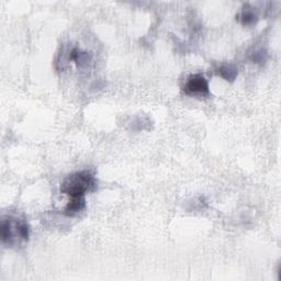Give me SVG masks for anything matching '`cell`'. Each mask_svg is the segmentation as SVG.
I'll list each match as a JSON object with an SVG mask.
<instances>
[{"mask_svg": "<svg viewBox=\"0 0 281 281\" xmlns=\"http://www.w3.org/2000/svg\"><path fill=\"white\" fill-rule=\"evenodd\" d=\"M97 188L95 176L88 170L73 172L66 177L61 185V192L72 197H85Z\"/></svg>", "mask_w": 281, "mask_h": 281, "instance_id": "obj_1", "label": "cell"}, {"mask_svg": "<svg viewBox=\"0 0 281 281\" xmlns=\"http://www.w3.org/2000/svg\"><path fill=\"white\" fill-rule=\"evenodd\" d=\"M0 236L4 244L10 246L16 243L28 242L30 236V227L26 220L19 218L9 217L3 219L2 226H0Z\"/></svg>", "mask_w": 281, "mask_h": 281, "instance_id": "obj_2", "label": "cell"}, {"mask_svg": "<svg viewBox=\"0 0 281 281\" xmlns=\"http://www.w3.org/2000/svg\"><path fill=\"white\" fill-rule=\"evenodd\" d=\"M184 90L187 95L190 96L202 97L210 95L209 82L202 74H194V75H190L184 86Z\"/></svg>", "mask_w": 281, "mask_h": 281, "instance_id": "obj_3", "label": "cell"}, {"mask_svg": "<svg viewBox=\"0 0 281 281\" xmlns=\"http://www.w3.org/2000/svg\"><path fill=\"white\" fill-rule=\"evenodd\" d=\"M256 8L252 7L251 5L246 4L241 8V11L236 14V20H238L244 26H251L258 20L257 11L255 10Z\"/></svg>", "mask_w": 281, "mask_h": 281, "instance_id": "obj_4", "label": "cell"}, {"mask_svg": "<svg viewBox=\"0 0 281 281\" xmlns=\"http://www.w3.org/2000/svg\"><path fill=\"white\" fill-rule=\"evenodd\" d=\"M86 208V198L85 197H72L69 198L68 203L66 204L64 213L67 217H74L81 212Z\"/></svg>", "mask_w": 281, "mask_h": 281, "instance_id": "obj_5", "label": "cell"}, {"mask_svg": "<svg viewBox=\"0 0 281 281\" xmlns=\"http://www.w3.org/2000/svg\"><path fill=\"white\" fill-rule=\"evenodd\" d=\"M68 59L75 62L78 66H80V67H82V66L88 65V63L90 62V55L86 51H81L80 48L74 47L69 52Z\"/></svg>", "mask_w": 281, "mask_h": 281, "instance_id": "obj_6", "label": "cell"}, {"mask_svg": "<svg viewBox=\"0 0 281 281\" xmlns=\"http://www.w3.org/2000/svg\"><path fill=\"white\" fill-rule=\"evenodd\" d=\"M237 74H238L237 67L232 64L222 65L219 68V75L227 81H233L237 77Z\"/></svg>", "mask_w": 281, "mask_h": 281, "instance_id": "obj_7", "label": "cell"}, {"mask_svg": "<svg viewBox=\"0 0 281 281\" xmlns=\"http://www.w3.org/2000/svg\"><path fill=\"white\" fill-rule=\"evenodd\" d=\"M266 52L262 51V49H260V51H256L254 54H253V57L252 60L254 63H264L266 61Z\"/></svg>", "mask_w": 281, "mask_h": 281, "instance_id": "obj_8", "label": "cell"}]
</instances>
